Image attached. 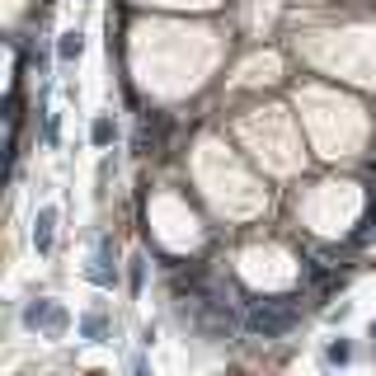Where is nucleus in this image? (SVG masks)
Segmentation results:
<instances>
[{
  "label": "nucleus",
  "instance_id": "1",
  "mask_svg": "<svg viewBox=\"0 0 376 376\" xmlns=\"http://www.w3.org/2000/svg\"><path fill=\"white\" fill-rule=\"evenodd\" d=\"M245 325H250V334H263V339H283V334L297 325V306H292V297H283V301H263V306H254L250 315H245Z\"/></svg>",
  "mask_w": 376,
  "mask_h": 376
},
{
  "label": "nucleus",
  "instance_id": "2",
  "mask_svg": "<svg viewBox=\"0 0 376 376\" xmlns=\"http://www.w3.org/2000/svg\"><path fill=\"white\" fill-rule=\"evenodd\" d=\"M24 325H29V330H43V334H52V339H57V334H66L71 315L57 306V301H29V306H24Z\"/></svg>",
  "mask_w": 376,
  "mask_h": 376
},
{
  "label": "nucleus",
  "instance_id": "3",
  "mask_svg": "<svg viewBox=\"0 0 376 376\" xmlns=\"http://www.w3.org/2000/svg\"><path fill=\"white\" fill-rule=\"evenodd\" d=\"M90 283L94 287L118 283V263H113V245H108V240H99V254H94V263H90Z\"/></svg>",
  "mask_w": 376,
  "mask_h": 376
},
{
  "label": "nucleus",
  "instance_id": "4",
  "mask_svg": "<svg viewBox=\"0 0 376 376\" xmlns=\"http://www.w3.org/2000/svg\"><path fill=\"white\" fill-rule=\"evenodd\" d=\"M57 207L47 203V207H38V217H34V245H38V254H47L52 250V235H57Z\"/></svg>",
  "mask_w": 376,
  "mask_h": 376
},
{
  "label": "nucleus",
  "instance_id": "5",
  "mask_svg": "<svg viewBox=\"0 0 376 376\" xmlns=\"http://www.w3.org/2000/svg\"><path fill=\"white\" fill-rule=\"evenodd\" d=\"M103 334H108V320H103L99 310H90V315H80V339H94V343H99Z\"/></svg>",
  "mask_w": 376,
  "mask_h": 376
},
{
  "label": "nucleus",
  "instance_id": "6",
  "mask_svg": "<svg viewBox=\"0 0 376 376\" xmlns=\"http://www.w3.org/2000/svg\"><path fill=\"white\" fill-rule=\"evenodd\" d=\"M80 52H85V38H80L76 29H71V34H61V38H57V57H61V61H76Z\"/></svg>",
  "mask_w": 376,
  "mask_h": 376
},
{
  "label": "nucleus",
  "instance_id": "7",
  "mask_svg": "<svg viewBox=\"0 0 376 376\" xmlns=\"http://www.w3.org/2000/svg\"><path fill=\"white\" fill-rule=\"evenodd\" d=\"M90 141H94V146H108V141H113V118H94Z\"/></svg>",
  "mask_w": 376,
  "mask_h": 376
},
{
  "label": "nucleus",
  "instance_id": "8",
  "mask_svg": "<svg viewBox=\"0 0 376 376\" xmlns=\"http://www.w3.org/2000/svg\"><path fill=\"white\" fill-rule=\"evenodd\" d=\"M348 357H353V343H348V339H334L330 343V348H325V362H348Z\"/></svg>",
  "mask_w": 376,
  "mask_h": 376
},
{
  "label": "nucleus",
  "instance_id": "9",
  "mask_svg": "<svg viewBox=\"0 0 376 376\" xmlns=\"http://www.w3.org/2000/svg\"><path fill=\"white\" fill-rule=\"evenodd\" d=\"M127 283H132V292H141V287H146V259H132V268H127Z\"/></svg>",
  "mask_w": 376,
  "mask_h": 376
}]
</instances>
